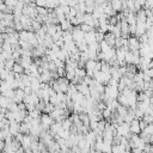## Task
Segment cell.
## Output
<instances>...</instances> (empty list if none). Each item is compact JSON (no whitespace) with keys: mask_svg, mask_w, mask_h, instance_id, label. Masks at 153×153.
Here are the masks:
<instances>
[{"mask_svg":"<svg viewBox=\"0 0 153 153\" xmlns=\"http://www.w3.org/2000/svg\"><path fill=\"white\" fill-rule=\"evenodd\" d=\"M62 39H63L65 43H66V42H71V41H73L71 31H62Z\"/></svg>","mask_w":153,"mask_h":153,"instance_id":"10","label":"cell"},{"mask_svg":"<svg viewBox=\"0 0 153 153\" xmlns=\"http://www.w3.org/2000/svg\"><path fill=\"white\" fill-rule=\"evenodd\" d=\"M141 120H143L146 123H152V122H153V115L143 114V116H142V118H141Z\"/></svg>","mask_w":153,"mask_h":153,"instance_id":"15","label":"cell"},{"mask_svg":"<svg viewBox=\"0 0 153 153\" xmlns=\"http://www.w3.org/2000/svg\"><path fill=\"white\" fill-rule=\"evenodd\" d=\"M103 41H105L110 47L114 48V44H115V36L112 35V32H105Z\"/></svg>","mask_w":153,"mask_h":153,"instance_id":"6","label":"cell"},{"mask_svg":"<svg viewBox=\"0 0 153 153\" xmlns=\"http://www.w3.org/2000/svg\"><path fill=\"white\" fill-rule=\"evenodd\" d=\"M31 141H32V136H31L30 134H23V139H22V141H20V145H22V147L24 148V151L30 149Z\"/></svg>","mask_w":153,"mask_h":153,"instance_id":"3","label":"cell"},{"mask_svg":"<svg viewBox=\"0 0 153 153\" xmlns=\"http://www.w3.org/2000/svg\"><path fill=\"white\" fill-rule=\"evenodd\" d=\"M127 45V38L120 36V37H116L115 38V44H114V48H122Z\"/></svg>","mask_w":153,"mask_h":153,"instance_id":"7","label":"cell"},{"mask_svg":"<svg viewBox=\"0 0 153 153\" xmlns=\"http://www.w3.org/2000/svg\"><path fill=\"white\" fill-rule=\"evenodd\" d=\"M14 74H23L24 73V68L20 66V63H18V62H14V65H13V67H12V69H11Z\"/></svg>","mask_w":153,"mask_h":153,"instance_id":"8","label":"cell"},{"mask_svg":"<svg viewBox=\"0 0 153 153\" xmlns=\"http://www.w3.org/2000/svg\"><path fill=\"white\" fill-rule=\"evenodd\" d=\"M35 5L37 7H45V0H35Z\"/></svg>","mask_w":153,"mask_h":153,"instance_id":"18","label":"cell"},{"mask_svg":"<svg viewBox=\"0 0 153 153\" xmlns=\"http://www.w3.org/2000/svg\"><path fill=\"white\" fill-rule=\"evenodd\" d=\"M79 27H80V30H81L84 33L93 30V27H92V26H90V25H87V24H84V23H81V24L79 25Z\"/></svg>","mask_w":153,"mask_h":153,"instance_id":"12","label":"cell"},{"mask_svg":"<svg viewBox=\"0 0 153 153\" xmlns=\"http://www.w3.org/2000/svg\"><path fill=\"white\" fill-rule=\"evenodd\" d=\"M141 131L145 133V134H153V124L152 123H148Z\"/></svg>","mask_w":153,"mask_h":153,"instance_id":"13","label":"cell"},{"mask_svg":"<svg viewBox=\"0 0 153 153\" xmlns=\"http://www.w3.org/2000/svg\"><path fill=\"white\" fill-rule=\"evenodd\" d=\"M4 4L7 5L8 7H11V8L13 10V7H14L16 4H17V0H4Z\"/></svg>","mask_w":153,"mask_h":153,"instance_id":"17","label":"cell"},{"mask_svg":"<svg viewBox=\"0 0 153 153\" xmlns=\"http://www.w3.org/2000/svg\"><path fill=\"white\" fill-rule=\"evenodd\" d=\"M127 47H128V49H129L130 51L137 50L139 47H140V41H139V38H137L136 36H129V37L127 38Z\"/></svg>","mask_w":153,"mask_h":153,"instance_id":"1","label":"cell"},{"mask_svg":"<svg viewBox=\"0 0 153 153\" xmlns=\"http://www.w3.org/2000/svg\"><path fill=\"white\" fill-rule=\"evenodd\" d=\"M41 114H42V112H41L38 109H36V108H35L33 110H31V111H29V112H27V115H29L31 118H39Z\"/></svg>","mask_w":153,"mask_h":153,"instance_id":"11","label":"cell"},{"mask_svg":"<svg viewBox=\"0 0 153 153\" xmlns=\"http://www.w3.org/2000/svg\"><path fill=\"white\" fill-rule=\"evenodd\" d=\"M103 38H104V33L100 32V31H96V42L99 43V42L103 41Z\"/></svg>","mask_w":153,"mask_h":153,"instance_id":"16","label":"cell"},{"mask_svg":"<svg viewBox=\"0 0 153 153\" xmlns=\"http://www.w3.org/2000/svg\"><path fill=\"white\" fill-rule=\"evenodd\" d=\"M110 6L111 8L114 10L115 13L117 12H122V8H123V0H110Z\"/></svg>","mask_w":153,"mask_h":153,"instance_id":"4","label":"cell"},{"mask_svg":"<svg viewBox=\"0 0 153 153\" xmlns=\"http://www.w3.org/2000/svg\"><path fill=\"white\" fill-rule=\"evenodd\" d=\"M129 131H130V134H135V135H137V134L141 131L140 126H139V120H137V118H134V120L129 123Z\"/></svg>","mask_w":153,"mask_h":153,"instance_id":"2","label":"cell"},{"mask_svg":"<svg viewBox=\"0 0 153 153\" xmlns=\"http://www.w3.org/2000/svg\"><path fill=\"white\" fill-rule=\"evenodd\" d=\"M36 12H37V14H39V16H47V14H48V10H47L45 7H37V6H36Z\"/></svg>","mask_w":153,"mask_h":153,"instance_id":"14","label":"cell"},{"mask_svg":"<svg viewBox=\"0 0 153 153\" xmlns=\"http://www.w3.org/2000/svg\"><path fill=\"white\" fill-rule=\"evenodd\" d=\"M12 11H13V10H12L11 7H8L7 5H5L4 1L0 2V12H1V13H4V14H6V13H12Z\"/></svg>","mask_w":153,"mask_h":153,"instance_id":"9","label":"cell"},{"mask_svg":"<svg viewBox=\"0 0 153 153\" xmlns=\"http://www.w3.org/2000/svg\"><path fill=\"white\" fill-rule=\"evenodd\" d=\"M84 39L86 42V44H92V43H96V31L92 30V31H88V32H85L84 33Z\"/></svg>","mask_w":153,"mask_h":153,"instance_id":"5","label":"cell"}]
</instances>
